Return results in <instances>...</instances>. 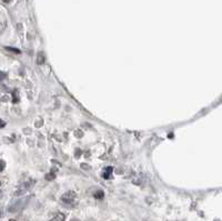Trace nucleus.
<instances>
[{
  "instance_id": "obj_3",
  "label": "nucleus",
  "mask_w": 222,
  "mask_h": 221,
  "mask_svg": "<svg viewBox=\"0 0 222 221\" xmlns=\"http://www.w3.org/2000/svg\"><path fill=\"white\" fill-rule=\"evenodd\" d=\"M102 177L105 179H111L112 178V167H108L105 169V171H103V173H102Z\"/></svg>"
},
{
  "instance_id": "obj_13",
  "label": "nucleus",
  "mask_w": 222,
  "mask_h": 221,
  "mask_svg": "<svg viewBox=\"0 0 222 221\" xmlns=\"http://www.w3.org/2000/svg\"><path fill=\"white\" fill-rule=\"evenodd\" d=\"M71 221H79V220H76V219H73V220H71Z\"/></svg>"
},
{
  "instance_id": "obj_4",
  "label": "nucleus",
  "mask_w": 222,
  "mask_h": 221,
  "mask_svg": "<svg viewBox=\"0 0 222 221\" xmlns=\"http://www.w3.org/2000/svg\"><path fill=\"white\" fill-rule=\"evenodd\" d=\"M45 61H46V57H45L44 52H39V54L37 55V64L44 65Z\"/></svg>"
},
{
  "instance_id": "obj_14",
  "label": "nucleus",
  "mask_w": 222,
  "mask_h": 221,
  "mask_svg": "<svg viewBox=\"0 0 222 221\" xmlns=\"http://www.w3.org/2000/svg\"><path fill=\"white\" fill-rule=\"evenodd\" d=\"M0 216H1V211H0Z\"/></svg>"
},
{
  "instance_id": "obj_1",
  "label": "nucleus",
  "mask_w": 222,
  "mask_h": 221,
  "mask_svg": "<svg viewBox=\"0 0 222 221\" xmlns=\"http://www.w3.org/2000/svg\"><path fill=\"white\" fill-rule=\"evenodd\" d=\"M62 202L68 204V206H72L77 202V195L73 192V191H68L62 196L61 198Z\"/></svg>"
},
{
  "instance_id": "obj_7",
  "label": "nucleus",
  "mask_w": 222,
  "mask_h": 221,
  "mask_svg": "<svg viewBox=\"0 0 222 221\" xmlns=\"http://www.w3.org/2000/svg\"><path fill=\"white\" fill-rule=\"evenodd\" d=\"M6 50L8 51H11V52H13V54H20V50L19 49H15V48H10V47H6Z\"/></svg>"
},
{
  "instance_id": "obj_2",
  "label": "nucleus",
  "mask_w": 222,
  "mask_h": 221,
  "mask_svg": "<svg viewBox=\"0 0 222 221\" xmlns=\"http://www.w3.org/2000/svg\"><path fill=\"white\" fill-rule=\"evenodd\" d=\"M32 185H33V181L27 180L22 185H20V188L18 189V193H19V195H21V193H25L26 191H28L29 189H30V187Z\"/></svg>"
},
{
  "instance_id": "obj_6",
  "label": "nucleus",
  "mask_w": 222,
  "mask_h": 221,
  "mask_svg": "<svg viewBox=\"0 0 222 221\" xmlns=\"http://www.w3.org/2000/svg\"><path fill=\"white\" fill-rule=\"evenodd\" d=\"M103 197H105V193H103V191H101V190H99V191H97V192L95 193V198L96 199H103Z\"/></svg>"
},
{
  "instance_id": "obj_8",
  "label": "nucleus",
  "mask_w": 222,
  "mask_h": 221,
  "mask_svg": "<svg viewBox=\"0 0 222 221\" xmlns=\"http://www.w3.org/2000/svg\"><path fill=\"white\" fill-rule=\"evenodd\" d=\"M17 94H18V91H17V90H13V92H12V94H13V102H18V100H19V97L17 96Z\"/></svg>"
},
{
  "instance_id": "obj_11",
  "label": "nucleus",
  "mask_w": 222,
  "mask_h": 221,
  "mask_svg": "<svg viewBox=\"0 0 222 221\" xmlns=\"http://www.w3.org/2000/svg\"><path fill=\"white\" fill-rule=\"evenodd\" d=\"M5 126H6V122L3 121V120L0 119V129H1V128H3Z\"/></svg>"
},
{
  "instance_id": "obj_5",
  "label": "nucleus",
  "mask_w": 222,
  "mask_h": 221,
  "mask_svg": "<svg viewBox=\"0 0 222 221\" xmlns=\"http://www.w3.org/2000/svg\"><path fill=\"white\" fill-rule=\"evenodd\" d=\"M64 219H66V216L64 214H57L50 221H64Z\"/></svg>"
},
{
  "instance_id": "obj_10",
  "label": "nucleus",
  "mask_w": 222,
  "mask_h": 221,
  "mask_svg": "<svg viewBox=\"0 0 222 221\" xmlns=\"http://www.w3.org/2000/svg\"><path fill=\"white\" fill-rule=\"evenodd\" d=\"M5 167H6V163H5V161L0 160V171H2L3 169H5Z\"/></svg>"
},
{
  "instance_id": "obj_12",
  "label": "nucleus",
  "mask_w": 222,
  "mask_h": 221,
  "mask_svg": "<svg viewBox=\"0 0 222 221\" xmlns=\"http://www.w3.org/2000/svg\"><path fill=\"white\" fill-rule=\"evenodd\" d=\"M3 1H5V2H9V1H10V0H3Z\"/></svg>"
},
{
  "instance_id": "obj_9",
  "label": "nucleus",
  "mask_w": 222,
  "mask_h": 221,
  "mask_svg": "<svg viewBox=\"0 0 222 221\" xmlns=\"http://www.w3.org/2000/svg\"><path fill=\"white\" fill-rule=\"evenodd\" d=\"M6 78H7V74H6V72L0 71V81H2L3 79H6Z\"/></svg>"
}]
</instances>
